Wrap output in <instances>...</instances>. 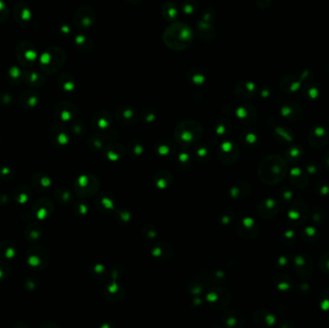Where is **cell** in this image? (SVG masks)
<instances>
[{"label":"cell","mask_w":329,"mask_h":328,"mask_svg":"<svg viewBox=\"0 0 329 328\" xmlns=\"http://www.w3.org/2000/svg\"><path fill=\"white\" fill-rule=\"evenodd\" d=\"M194 33L190 26L185 23H174L164 32L165 44L176 51L188 48L193 42Z\"/></svg>","instance_id":"cell-1"},{"label":"cell","mask_w":329,"mask_h":328,"mask_svg":"<svg viewBox=\"0 0 329 328\" xmlns=\"http://www.w3.org/2000/svg\"><path fill=\"white\" fill-rule=\"evenodd\" d=\"M287 164L279 156L267 157L260 165V177L267 184L280 182L286 175Z\"/></svg>","instance_id":"cell-2"},{"label":"cell","mask_w":329,"mask_h":328,"mask_svg":"<svg viewBox=\"0 0 329 328\" xmlns=\"http://www.w3.org/2000/svg\"><path fill=\"white\" fill-rule=\"evenodd\" d=\"M66 53L62 48L51 47L43 52L39 58V66L45 73L52 74L57 73L64 66Z\"/></svg>","instance_id":"cell-3"},{"label":"cell","mask_w":329,"mask_h":328,"mask_svg":"<svg viewBox=\"0 0 329 328\" xmlns=\"http://www.w3.org/2000/svg\"><path fill=\"white\" fill-rule=\"evenodd\" d=\"M49 261L48 251L39 245L32 247L27 253V262L31 269L36 270H42L46 268Z\"/></svg>","instance_id":"cell-4"},{"label":"cell","mask_w":329,"mask_h":328,"mask_svg":"<svg viewBox=\"0 0 329 328\" xmlns=\"http://www.w3.org/2000/svg\"><path fill=\"white\" fill-rule=\"evenodd\" d=\"M16 57L24 67H30L38 60L36 48L28 41H21L16 48Z\"/></svg>","instance_id":"cell-5"},{"label":"cell","mask_w":329,"mask_h":328,"mask_svg":"<svg viewBox=\"0 0 329 328\" xmlns=\"http://www.w3.org/2000/svg\"><path fill=\"white\" fill-rule=\"evenodd\" d=\"M75 24L81 29H87L92 27L96 22V13L88 6L79 8L74 17Z\"/></svg>","instance_id":"cell-6"},{"label":"cell","mask_w":329,"mask_h":328,"mask_svg":"<svg viewBox=\"0 0 329 328\" xmlns=\"http://www.w3.org/2000/svg\"><path fill=\"white\" fill-rule=\"evenodd\" d=\"M293 265L298 276L302 278H309L312 275L313 263L310 256H295L293 259Z\"/></svg>","instance_id":"cell-7"},{"label":"cell","mask_w":329,"mask_h":328,"mask_svg":"<svg viewBox=\"0 0 329 328\" xmlns=\"http://www.w3.org/2000/svg\"><path fill=\"white\" fill-rule=\"evenodd\" d=\"M288 217L289 219L295 223V224H300L305 221V219L308 217V207L307 204L304 203L303 201L296 200L293 201L292 205L290 206L289 212H288Z\"/></svg>","instance_id":"cell-8"},{"label":"cell","mask_w":329,"mask_h":328,"mask_svg":"<svg viewBox=\"0 0 329 328\" xmlns=\"http://www.w3.org/2000/svg\"><path fill=\"white\" fill-rule=\"evenodd\" d=\"M329 138V132L325 127H316L309 134V143L315 148H321L327 145Z\"/></svg>","instance_id":"cell-9"},{"label":"cell","mask_w":329,"mask_h":328,"mask_svg":"<svg viewBox=\"0 0 329 328\" xmlns=\"http://www.w3.org/2000/svg\"><path fill=\"white\" fill-rule=\"evenodd\" d=\"M52 211H53L52 203L45 198H40L37 200L36 203L33 206V214L35 215L37 219L39 220L46 219L48 216L51 215Z\"/></svg>","instance_id":"cell-10"},{"label":"cell","mask_w":329,"mask_h":328,"mask_svg":"<svg viewBox=\"0 0 329 328\" xmlns=\"http://www.w3.org/2000/svg\"><path fill=\"white\" fill-rule=\"evenodd\" d=\"M14 16L15 20L19 24L25 25L31 19V10L25 3L19 2L14 9Z\"/></svg>","instance_id":"cell-11"},{"label":"cell","mask_w":329,"mask_h":328,"mask_svg":"<svg viewBox=\"0 0 329 328\" xmlns=\"http://www.w3.org/2000/svg\"><path fill=\"white\" fill-rule=\"evenodd\" d=\"M50 139L54 146H64L69 142V137L65 128L58 123H55L51 126Z\"/></svg>","instance_id":"cell-12"},{"label":"cell","mask_w":329,"mask_h":328,"mask_svg":"<svg viewBox=\"0 0 329 328\" xmlns=\"http://www.w3.org/2000/svg\"><path fill=\"white\" fill-rule=\"evenodd\" d=\"M76 107L71 102H60L55 107L56 116L64 121L71 120L76 115Z\"/></svg>","instance_id":"cell-13"},{"label":"cell","mask_w":329,"mask_h":328,"mask_svg":"<svg viewBox=\"0 0 329 328\" xmlns=\"http://www.w3.org/2000/svg\"><path fill=\"white\" fill-rule=\"evenodd\" d=\"M260 209L261 210H259V215L262 216L263 218L269 219V218H272L278 213L279 205L274 199L268 198L264 200L262 204H260Z\"/></svg>","instance_id":"cell-14"},{"label":"cell","mask_w":329,"mask_h":328,"mask_svg":"<svg viewBox=\"0 0 329 328\" xmlns=\"http://www.w3.org/2000/svg\"><path fill=\"white\" fill-rule=\"evenodd\" d=\"M290 179L292 185L296 188L303 189L308 184V178L306 174L299 168H293L290 172Z\"/></svg>","instance_id":"cell-15"},{"label":"cell","mask_w":329,"mask_h":328,"mask_svg":"<svg viewBox=\"0 0 329 328\" xmlns=\"http://www.w3.org/2000/svg\"><path fill=\"white\" fill-rule=\"evenodd\" d=\"M39 103V95L34 91H26L20 96V104L26 109L34 108Z\"/></svg>","instance_id":"cell-16"},{"label":"cell","mask_w":329,"mask_h":328,"mask_svg":"<svg viewBox=\"0 0 329 328\" xmlns=\"http://www.w3.org/2000/svg\"><path fill=\"white\" fill-rule=\"evenodd\" d=\"M31 181H32L33 187L39 191H44V190L48 189L49 186H50V183H51L50 178L45 174H42V173L35 174L32 176Z\"/></svg>","instance_id":"cell-17"},{"label":"cell","mask_w":329,"mask_h":328,"mask_svg":"<svg viewBox=\"0 0 329 328\" xmlns=\"http://www.w3.org/2000/svg\"><path fill=\"white\" fill-rule=\"evenodd\" d=\"M255 91V86L252 82H243L236 88V95L242 98H249L252 96Z\"/></svg>","instance_id":"cell-18"},{"label":"cell","mask_w":329,"mask_h":328,"mask_svg":"<svg viewBox=\"0 0 329 328\" xmlns=\"http://www.w3.org/2000/svg\"><path fill=\"white\" fill-rule=\"evenodd\" d=\"M319 233L317 231V229H315L312 226H307L304 227L301 231H300V238L302 239L303 242L307 243V244H315L318 242L319 240Z\"/></svg>","instance_id":"cell-19"},{"label":"cell","mask_w":329,"mask_h":328,"mask_svg":"<svg viewBox=\"0 0 329 328\" xmlns=\"http://www.w3.org/2000/svg\"><path fill=\"white\" fill-rule=\"evenodd\" d=\"M41 226L38 223H32L31 225H29L26 230H25V239L28 242L31 243H35L37 241H39L41 237Z\"/></svg>","instance_id":"cell-20"},{"label":"cell","mask_w":329,"mask_h":328,"mask_svg":"<svg viewBox=\"0 0 329 328\" xmlns=\"http://www.w3.org/2000/svg\"><path fill=\"white\" fill-rule=\"evenodd\" d=\"M14 196H15V199L18 203L25 204L30 199L31 192H30L28 187L20 185L16 189V191L14 193Z\"/></svg>","instance_id":"cell-21"},{"label":"cell","mask_w":329,"mask_h":328,"mask_svg":"<svg viewBox=\"0 0 329 328\" xmlns=\"http://www.w3.org/2000/svg\"><path fill=\"white\" fill-rule=\"evenodd\" d=\"M162 13H163L164 18L167 20L172 21V20H174L177 18L178 14H179V11L177 10V8L175 7V5L173 2H166L163 5Z\"/></svg>","instance_id":"cell-22"},{"label":"cell","mask_w":329,"mask_h":328,"mask_svg":"<svg viewBox=\"0 0 329 328\" xmlns=\"http://www.w3.org/2000/svg\"><path fill=\"white\" fill-rule=\"evenodd\" d=\"M16 247L10 241H3L0 243V254L6 259H13L16 256Z\"/></svg>","instance_id":"cell-23"},{"label":"cell","mask_w":329,"mask_h":328,"mask_svg":"<svg viewBox=\"0 0 329 328\" xmlns=\"http://www.w3.org/2000/svg\"><path fill=\"white\" fill-rule=\"evenodd\" d=\"M24 80L27 84H30L33 87L41 86L45 82L44 77L41 74L35 72H27L24 73Z\"/></svg>","instance_id":"cell-24"},{"label":"cell","mask_w":329,"mask_h":328,"mask_svg":"<svg viewBox=\"0 0 329 328\" xmlns=\"http://www.w3.org/2000/svg\"><path fill=\"white\" fill-rule=\"evenodd\" d=\"M58 85L62 90L66 92H72L75 88L73 77L69 74H64L60 76L58 79Z\"/></svg>","instance_id":"cell-25"},{"label":"cell","mask_w":329,"mask_h":328,"mask_svg":"<svg viewBox=\"0 0 329 328\" xmlns=\"http://www.w3.org/2000/svg\"><path fill=\"white\" fill-rule=\"evenodd\" d=\"M75 43L81 51H90L93 48V40L85 35H78L75 38Z\"/></svg>","instance_id":"cell-26"},{"label":"cell","mask_w":329,"mask_h":328,"mask_svg":"<svg viewBox=\"0 0 329 328\" xmlns=\"http://www.w3.org/2000/svg\"><path fill=\"white\" fill-rule=\"evenodd\" d=\"M7 79L11 84H19L24 79V74L19 69L13 67L8 72Z\"/></svg>","instance_id":"cell-27"},{"label":"cell","mask_w":329,"mask_h":328,"mask_svg":"<svg viewBox=\"0 0 329 328\" xmlns=\"http://www.w3.org/2000/svg\"><path fill=\"white\" fill-rule=\"evenodd\" d=\"M302 154H303V150L300 146H292L290 148H288L286 152V159L289 162H296L300 160V158L302 157Z\"/></svg>","instance_id":"cell-28"},{"label":"cell","mask_w":329,"mask_h":328,"mask_svg":"<svg viewBox=\"0 0 329 328\" xmlns=\"http://www.w3.org/2000/svg\"><path fill=\"white\" fill-rule=\"evenodd\" d=\"M292 280L286 275H282L277 278L276 285L280 291H290L292 287Z\"/></svg>","instance_id":"cell-29"},{"label":"cell","mask_w":329,"mask_h":328,"mask_svg":"<svg viewBox=\"0 0 329 328\" xmlns=\"http://www.w3.org/2000/svg\"><path fill=\"white\" fill-rule=\"evenodd\" d=\"M119 117L120 121L123 119V118H126L127 121L129 119H131L132 121H134V119L136 118V113H135V110L132 109V108H128V107H124L123 109L122 108H119L118 111H117V118Z\"/></svg>","instance_id":"cell-30"},{"label":"cell","mask_w":329,"mask_h":328,"mask_svg":"<svg viewBox=\"0 0 329 328\" xmlns=\"http://www.w3.org/2000/svg\"><path fill=\"white\" fill-rule=\"evenodd\" d=\"M312 218H313V220L314 222L318 223V224H322L326 221V219H327V213L326 211L318 206L316 208H314V211H313V214H312Z\"/></svg>","instance_id":"cell-31"},{"label":"cell","mask_w":329,"mask_h":328,"mask_svg":"<svg viewBox=\"0 0 329 328\" xmlns=\"http://www.w3.org/2000/svg\"><path fill=\"white\" fill-rule=\"evenodd\" d=\"M189 79L193 81L194 84L199 86L204 83V75L200 73L198 70H193L189 73Z\"/></svg>","instance_id":"cell-32"},{"label":"cell","mask_w":329,"mask_h":328,"mask_svg":"<svg viewBox=\"0 0 329 328\" xmlns=\"http://www.w3.org/2000/svg\"><path fill=\"white\" fill-rule=\"evenodd\" d=\"M322 310L329 312V288H326L321 295V302H320Z\"/></svg>","instance_id":"cell-33"},{"label":"cell","mask_w":329,"mask_h":328,"mask_svg":"<svg viewBox=\"0 0 329 328\" xmlns=\"http://www.w3.org/2000/svg\"><path fill=\"white\" fill-rule=\"evenodd\" d=\"M320 268L323 272L329 275V251L322 255L320 259Z\"/></svg>","instance_id":"cell-34"},{"label":"cell","mask_w":329,"mask_h":328,"mask_svg":"<svg viewBox=\"0 0 329 328\" xmlns=\"http://www.w3.org/2000/svg\"><path fill=\"white\" fill-rule=\"evenodd\" d=\"M195 9H196V4L194 1L187 0L183 3L182 10L186 15H192L195 11Z\"/></svg>","instance_id":"cell-35"},{"label":"cell","mask_w":329,"mask_h":328,"mask_svg":"<svg viewBox=\"0 0 329 328\" xmlns=\"http://www.w3.org/2000/svg\"><path fill=\"white\" fill-rule=\"evenodd\" d=\"M283 237H284L285 245H287V246H292V245H293L294 240H295V234H294V231H293V230H291V229L287 230V231L284 233Z\"/></svg>","instance_id":"cell-36"},{"label":"cell","mask_w":329,"mask_h":328,"mask_svg":"<svg viewBox=\"0 0 329 328\" xmlns=\"http://www.w3.org/2000/svg\"><path fill=\"white\" fill-rule=\"evenodd\" d=\"M316 191L324 196H327L329 194V184L327 182H320L317 185Z\"/></svg>","instance_id":"cell-37"},{"label":"cell","mask_w":329,"mask_h":328,"mask_svg":"<svg viewBox=\"0 0 329 328\" xmlns=\"http://www.w3.org/2000/svg\"><path fill=\"white\" fill-rule=\"evenodd\" d=\"M9 273H10L9 267L3 261L0 260V282L5 280L8 277Z\"/></svg>","instance_id":"cell-38"},{"label":"cell","mask_w":329,"mask_h":328,"mask_svg":"<svg viewBox=\"0 0 329 328\" xmlns=\"http://www.w3.org/2000/svg\"><path fill=\"white\" fill-rule=\"evenodd\" d=\"M277 134L280 135L281 138L284 139V142H286V143H291V142H292V140H293L292 134L290 132H287L285 129L278 128L277 129Z\"/></svg>","instance_id":"cell-39"},{"label":"cell","mask_w":329,"mask_h":328,"mask_svg":"<svg viewBox=\"0 0 329 328\" xmlns=\"http://www.w3.org/2000/svg\"><path fill=\"white\" fill-rule=\"evenodd\" d=\"M8 18V8L6 4L0 0V22H3Z\"/></svg>","instance_id":"cell-40"},{"label":"cell","mask_w":329,"mask_h":328,"mask_svg":"<svg viewBox=\"0 0 329 328\" xmlns=\"http://www.w3.org/2000/svg\"><path fill=\"white\" fill-rule=\"evenodd\" d=\"M0 176H2L4 179H10L13 176L12 170L9 167H3L0 169Z\"/></svg>","instance_id":"cell-41"},{"label":"cell","mask_w":329,"mask_h":328,"mask_svg":"<svg viewBox=\"0 0 329 328\" xmlns=\"http://www.w3.org/2000/svg\"><path fill=\"white\" fill-rule=\"evenodd\" d=\"M280 197L283 200H291L292 197V192L290 189H282L281 193H280Z\"/></svg>","instance_id":"cell-42"},{"label":"cell","mask_w":329,"mask_h":328,"mask_svg":"<svg viewBox=\"0 0 329 328\" xmlns=\"http://www.w3.org/2000/svg\"><path fill=\"white\" fill-rule=\"evenodd\" d=\"M317 170H318V166L317 164L313 163V164H309L307 166V172L311 174V175H314L316 173H317Z\"/></svg>","instance_id":"cell-43"},{"label":"cell","mask_w":329,"mask_h":328,"mask_svg":"<svg viewBox=\"0 0 329 328\" xmlns=\"http://www.w3.org/2000/svg\"><path fill=\"white\" fill-rule=\"evenodd\" d=\"M325 164L326 167L329 170V150L325 154Z\"/></svg>","instance_id":"cell-44"},{"label":"cell","mask_w":329,"mask_h":328,"mask_svg":"<svg viewBox=\"0 0 329 328\" xmlns=\"http://www.w3.org/2000/svg\"><path fill=\"white\" fill-rule=\"evenodd\" d=\"M128 1L131 2V3H133V4H138V3L141 2V0H128Z\"/></svg>","instance_id":"cell-45"}]
</instances>
